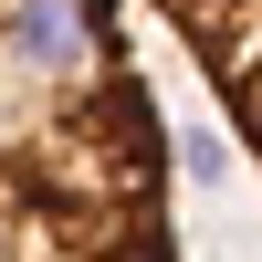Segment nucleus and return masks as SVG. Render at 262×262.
I'll use <instances>...</instances> for the list:
<instances>
[{
	"instance_id": "obj_2",
	"label": "nucleus",
	"mask_w": 262,
	"mask_h": 262,
	"mask_svg": "<svg viewBox=\"0 0 262 262\" xmlns=\"http://www.w3.org/2000/svg\"><path fill=\"white\" fill-rule=\"evenodd\" d=\"M179 32V53L200 63L221 126L242 137V158L262 168V0H147Z\"/></svg>"
},
{
	"instance_id": "obj_1",
	"label": "nucleus",
	"mask_w": 262,
	"mask_h": 262,
	"mask_svg": "<svg viewBox=\"0 0 262 262\" xmlns=\"http://www.w3.org/2000/svg\"><path fill=\"white\" fill-rule=\"evenodd\" d=\"M0 262H179L168 116L116 0H0Z\"/></svg>"
}]
</instances>
